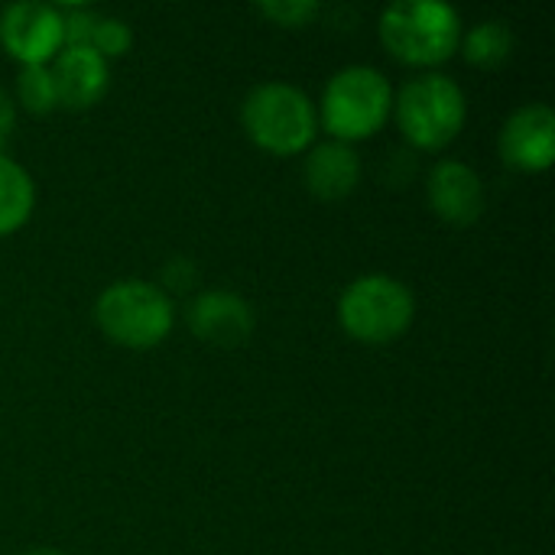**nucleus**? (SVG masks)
I'll list each match as a JSON object with an SVG mask.
<instances>
[{
    "mask_svg": "<svg viewBox=\"0 0 555 555\" xmlns=\"http://www.w3.org/2000/svg\"><path fill=\"white\" fill-rule=\"evenodd\" d=\"M416 312V299L406 283L387 273H367L345 286L338 299L341 328L364 345H387L400 338Z\"/></svg>",
    "mask_w": 555,
    "mask_h": 555,
    "instance_id": "5",
    "label": "nucleus"
},
{
    "mask_svg": "<svg viewBox=\"0 0 555 555\" xmlns=\"http://www.w3.org/2000/svg\"><path fill=\"white\" fill-rule=\"evenodd\" d=\"M13 124H16V111H13L7 91H0V153H3V143H7L10 133H13Z\"/></svg>",
    "mask_w": 555,
    "mask_h": 555,
    "instance_id": "19",
    "label": "nucleus"
},
{
    "mask_svg": "<svg viewBox=\"0 0 555 555\" xmlns=\"http://www.w3.org/2000/svg\"><path fill=\"white\" fill-rule=\"evenodd\" d=\"M511 52H514V33L504 20H485V23L472 26L465 36V59L472 65L494 68V65L507 62Z\"/></svg>",
    "mask_w": 555,
    "mask_h": 555,
    "instance_id": "14",
    "label": "nucleus"
},
{
    "mask_svg": "<svg viewBox=\"0 0 555 555\" xmlns=\"http://www.w3.org/2000/svg\"><path fill=\"white\" fill-rule=\"evenodd\" d=\"M88 46H91L98 55H104V59H117V55H124V52L133 46V29H130V23L120 20V16H98Z\"/></svg>",
    "mask_w": 555,
    "mask_h": 555,
    "instance_id": "16",
    "label": "nucleus"
},
{
    "mask_svg": "<svg viewBox=\"0 0 555 555\" xmlns=\"http://www.w3.org/2000/svg\"><path fill=\"white\" fill-rule=\"evenodd\" d=\"M26 555H62L59 550H33V553H26Z\"/></svg>",
    "mask_w": 555,
    "mask_h": 555,
    "instance_id": "20",
    "label": "nucleus"
},
{
    "mask_svg": "<svg viewBox=\"0 0 555 555\" xmlns=\"http://www.w3.org/2000/svg\"><path fill=\"white\" fill-rule=\"evenodd\" d=\"M0 42L23 65H46L62 49V20L55 3L20 0L0 13Z\"/></svg>",
    "mask_w": 555,
    "mask_h": 555,
    "instance_id": "7",
    "label": "nucleus"
},
{
    "mask_svg": "<svg viewBox=\"0 0 555 555\" xmlns=\"http://www.w3.org/2000/svg\"><path fill=\"white\" fill-rule=\"evenodd\" d=\"M241 120L247 137L276 156L306 150L319 130L315 104L289 81H263L250 88L241 107Z\"/></svg>",
    "mask_w": 555,
    "mask_h": 555,
    "instance_id": "1",
    "label": "nucleus"
},
{
    "mask_svg": "<svg viewBox=\"0 0 555 555\" xmlns=\"http://www.w3.org/2000/svg\"><path fill=\"white\" fill-rule=\"evenodd\" d=\"M361 179V159L351 150V143L341 140H325L315 143L306 156V185L312 189V195L319 198H345L348 192H354Z\"/></svg>",
    "mask_w": 555,
    "mask_h": 555,
    "instance_id": "12",
    "label": "nucleus"
},
{
    "mask_svg": "<svg viewBox=\"0 0 555 555\" xmlns=\"http://www.w3.org/2000/svg\"><path fill=\"white\" fill-rule=\"evenodd\" d=\"M501 156L524 172H540L553 166L555 156V114L550 104L517 107L501 130Z\"/></svg>",
    "mask_w": 555,
    "mask_h": 555,
    "instance_id": "8",
    "label": "nucleus"
},
{
    "mask_svg": "<svg viewBox=\"0 0 555 555\" xmlns=\"http://www.w3.org/2000/svg\"><path fill=\"white\" fill-rule=\"evenodd\" d=\"M189 328L195 332V338H202L205 345H218V348H237L250 338L254 332V309L247 299H241L237 293L228 289H208L198 293L189 302L185 312Z\"/></svg>",
    "mask_w": 555,
    "mask_h": 555,
    "instance_id": "9",
    "label": "nucleus"
},
{
    "mask_svg": "<svg viewBox=\"0 0 555 555\" xmlns=\"http://www.w3.org/2000/svg\"><path fill=\"white\" fill-rule=\"evenodd\" d=\"M36 202V185L29 172L0 153V237L26 224Z\"/></svg>",
    "mask_w": 555,
    "mask_h": 555,
    "instance_id": "13",
    "label": "nucleus"
},
{
    "mask_svg": "<svg viewBox=\"0 0 555 555\" xmlns=\"http://www.w3.org/2000/svg\"><path fill=\"white\" fill-rule=\"evenodd\" d=\"M55 10L62 20V46H88L101 13L88 3H55Z\"/></svg>",
    "mask_w": 555,
    "mask_h": 555,
    "instance_id": "17",
    "label": "nucleus"
},
{
    "mask_svg": "<svg viewBox=\"0 0 555 555\" xmlns=\"http://www.w3.org/2000/svg\"><path fill=\"white\" fill-rule=\"evenodd\" d=\"M426 192H429L433 211L449 224L465 228L478 221L485 211V182L468 163H459V159L436 163L429 172Z\"/></svg>",
    "mask_w": 555,
    "mask_h": 555,
    "instance_id": "10",
    "label": "nucleus"
},
{
    "mask_svg": "<svg viewBox=\"0 0 555 555\" xmlns=\"http://www.w3.org/2000/svg\"><path fill=\"white\" fill-rule=\"evenodd\" d=\"M380 39L410 65H439L459 49L462 16L442 0H397L380 16Z\"/></svg>",
    "mask_w": 555,
    "mask_h": 555,
    "instance_id": "2",
    "label": "nucleus"
},
{
    "mask_svg": "<svg viewBox=\"0 0 555 555\" xmlns=\"http://www.w3.org/2000/svg\"><path fill=\"white\" fill-rule=\"evenodd\" d=\"M390 107H393V88L387 75L371 65L338 68L322 91V124L341 143L380 130Z\"/></svg>",
    "mask_w": 555,
    "mask_h": 555,
    "instance_id": "4",
    "label": "nucleus"
},
{
    "mask_svg": "<svg viewBox=\"0 0 555 555\" xmlns=\"http://www.w3.org/2000/svg\"><path fill=\"white\" fill-rule=\"evenodd\" d=\"M393 107L403 137L423 150H442L465 124V91L442 72L410 78Z\"/></svg>",
    "mask_w": 555,
    "mask_h": 555,
    "instance_id": "6",
    "label": "nucleus"
},
{
    "mask_svg": "<svg viewBox=\"0 0 555 555\" xmlns=\"http://www.w3.org/2000/svg\"><path fill=\"white\" fill-rule=\"evenodd\" d=\"M94 319L111 341L124 348H153L169 335L176 309L163 286L146 280H117L98 296Z\"/></svg>",
    "mask_w": 555,
    "mask_h": 555,
    "instance_id": "3",
    "label": "nucleus"
},
{
    "mask_svg": "<svg viewBox=\"0 0 555 555\" xmlns=\"http://www.w3.org/2000/svg\"><path fill=\"white\" fill-rule=\"evenodd\" d=\"M16 94H20V104L33 114H46L59 104L52 72L46 65H23L16 78Z\"/></svg>",
    "mask_w": 555,
    "mask_h": 555,
    "instance_id": "15",
    "label": "nucleus"
},
{
    "mask_svg": "<svg viewBox=\"0 0 555 555\" xmlns=\"http://www.w3.org/2000/svg\"><path fill=\"white\" fill-rule=\"evenodd\" d=\"M52 85H55V101L81 111L101 101L107 91V59L98 55L91 46H62L52 55Z\"/></svg>",
    "mask_w": 555,
    "mask_h": 555,
    "instance_id": "11",
    "label": "nucleus"
},
{
    "mask_svg": "<svg viewBox=\"0 0 555 555\" xmlns=\"http://www.w3.org/2000/svg\"><path fill=\"white\" fill-rule=\"evenodd\" d=\"M319 3L315 0H260L257 13H263L267 20L280 23V26H306L309 20L319 16Z\"/></svg>",
    "mask_w": 555,
    "mask_h": 555,
    "instance_id": "18",
    "label": "nucleus"
}]
</instances>
